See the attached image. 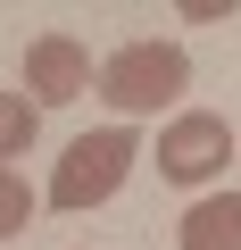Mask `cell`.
<instances>
[{
	"label": "cell",
	"instance_id": "1",
	"mask_svg": "<svg viewBox=\"0 0 241 250\" xmlns=\"http://www.w3.org/2000/svg\"><path fill=\"white\" fill-rule=\"evenodd\" d=\"M183 92H191V50L183 42H125V50L100 59V100L125 108V117H150Z\"/></svg>",
	"mask_w": 241,
	"mask_h": 250
},
{
	"label": "cell",
	"instance_id": "2",
	"mask_svg": "<svg viewBox=\"0 0 241 250\" xmlns=\"http://www.w3.org/2000/svg\"><path fill=\"white\" fill-rule=\"evenodd\" d=\"M142 142H133V125H100V134H75L58 175H50V208H100L116 184L133 175Z\"/></svg>",
	"mask_w": 241,
	"mask_h": 250
},
{
	"label": "cell",
	"instance_id": "3",
	"mask_svg": "<svg viewBox=\"0 0 241 250\" xmlns=\"http://www.w3.org/2000/svg\"><path fill=\"white\" fill-rule=\"evenodd\" d=\"M233 159V125L216 108H183L167 134H158V175L167 184H216Z\"/></svg>",
	"mask_w": 241,
	"mask_h": 250
},
{
	"label": "cell",
	"instance_id": "4",
	"mask_svg": "<svg viewBox=\"0 0 241 250\" xmlns=\"http://www.w3.org/2000/svg\"><path fill=\"white\" fill-rule=\"evenodd\" d=\"M100 75H92V50L75 42V34H42V42H25V75H17V92L34 100V108H67V100H83Z\"/></svg>",
	"mask_w": 241,
	"mask_h": 250
},
{
	"label": "cell",
	"instance_id": "5",
	"mask_svg": "<svg viewBox=\"0 0 241 250\" xmlns=\"http://www.w3.org/2000/svg\"><path fill=\"white\" fill-rule=\"evenodd\" d=\"M175 242H183V250H241V192H208V200H191L183 225H175Z\"/></svg>",
	"mask_w": 241,
	"mask_h": 250
},
{
	"label": "cell",
	"instance_id": "6",
	"mask_svg": "<svg viewBox=\"0 0 241 250\" xmlns=\"http://www.w3.org/2000/svg\"><path fill=\"white\" fill-rule=\"evenodd\" d=\"M34 134H42V108H34L25 92H0V167L25 159V150H34Z\"/></svg>",
	"mask_w": 241,
	"mask_h": 250
},
{
	"label": "cell",
	"instance_id": "7",
	"mask_svg": "<svg viewBox=\"0 0 241 250\" xmlns=\"http://www.w3.org/2000/svg\"><path fill=\"white\" fill-rule=\"evenodd\" d=\"M25 225H34V192H25V175H17V167H0V242L25 233Z\"/></svg>",
	"mask_w": 241,
	"mask_h": 250
}]
</instances>
